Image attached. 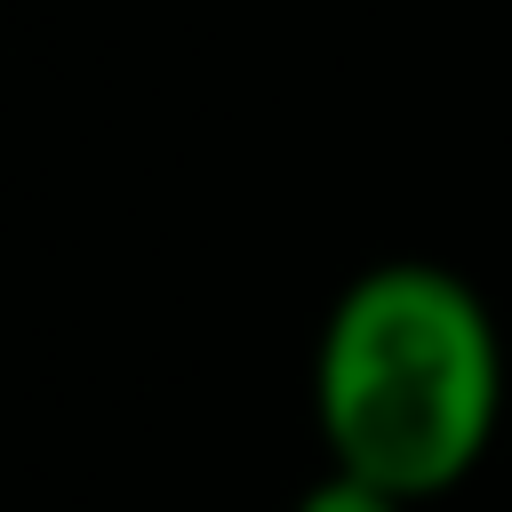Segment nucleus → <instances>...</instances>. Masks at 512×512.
<instances>
[{"label":"nucleus","mask_w":512,"mask_h":512,"mask_svg":"<svg viewBox=\"0 0 512 512\" xmlns=\"http://www.w3.org/2000/svg\"><path fill=\"white\" fill-rule=\"evenodd\" d=\"M288 512H416V504H400V496H384V488H368V480H352V472H320Z\"/></svg>","instance_id":"obj_2"},{"label":"nucleus","mask_w":512,"mask_h":512,"mask_svg":"<svg viewBox=\"0 0 512 512\" xmlns=\"http://www.w3.org/2000/svg\"><path fill=\"white\" fill-rule=\"evenodd\" d=\"M504 424V336L480 288L424 256L352 272L312 336V432L336 472L440 504Z\"/></svg>","instance_id":"obj_1"}]
</instances>
